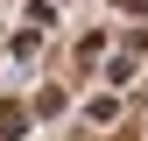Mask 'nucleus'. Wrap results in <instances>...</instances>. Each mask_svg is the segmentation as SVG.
<instances>
[{"label":"nucleus","mask_w":148,"mask_h":141,"mask_svg":"<svg viewBox=\"0 0 148 141\" xmlns=\"http://www.w3.org/2000/svg\"><path fill=\"white\" fill-rule=\"evenodd\" d=\"M21 127V106H0V134H14Z\"/></svg>","instance_id":"f257e3e1"}]
</instances>
